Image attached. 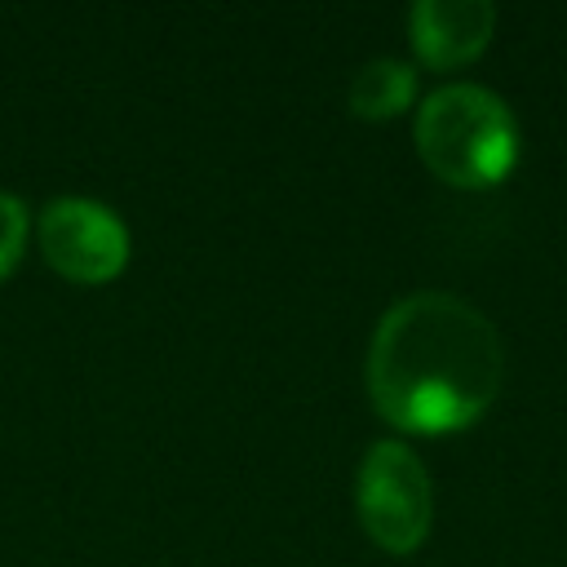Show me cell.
Wrapping results in <instances>:
<instances>
[{
  "mask_svg": "<svg viewBox=\"0 0 567 567\" xmlns=\"http://www.w3.org/2000/svg\"><path fill=\"white\" fill-rule=\"evenodd\" d=\"M505 350L483 310L456 292L399 297L368 346L372 403L403 430L443 434L487 412L501 390Z\"/></svg>",
  "mask_w": 567,
  "mask_h": 567,
  "instance_id": "cell-1",
  "label": "cell"
},
{
  "mask_svg": "<svg viewBox=\"0 0 567 567\" xmlns=\"http://www.w3.org/2000/svg\"><path fill=\"white\" fill-rule=\"evenodd\" d=\"M416 151L452 186H492L518 159V124L483 84H443L416 111Z\"/></svg>",
  "mask_w": 567,
  "mask_h": 567,
  "instance_id": "cell-2",
  "label": "cell"
},
{
  "mask_svg": "<svg viewBox=\"0 0 567 567\" xmlns=\"http://www.w3.org/2000/svg\"><path fill=\"white\" fill-rule=\"evenodd\" d=\"M354 501H359L363 527L385 549H412L430 532V509H434L430 474L416 461V452L394 439H381L368 447L359 465Z\"/></svg>",
  "mask_w": 567,
  "mask_h": 567,
  "instance_id": "cell-3",
  "label": "cell"
},
{
  "mask_svg": "<svg viewBox=\"0 0 567 567\" xmlns=\"http://www.w3.org/2000/svg\"><path fill=\"white\" fill-rule=\"evenodd\" d=\"M40 248L62 275L93 284L120 270L128 252V230L115 208L84 195H58L40 213Z\"/></svg>",
  "mask_w": 567,
  "mask_h": 567,
  "instance_id": "cell-4",
  "label": "cell"
},
{
  "mask_svg": "<svg viewBox=\"0 0 567 567\" xmlns=\"http://www.w3.org/2000/svg\"><path fill=\"white\" fill-rule=\"evenodd\" d=\"M496 9L487 0H416L412 44L430 66H461L487 49Z\"/></svg>",
  "mask_w": 567,
  "mask_h": 567,
  "instance_id": "cell-5",
  "label": "cell"
},
{
  "mask_svg": "<svg viewBox=\"0 0 567 567\" xmlns=\"http://www.w3.org/2000/svg\"><path fill=\"white\" fill-rule=\"evenodd\" d=\"M412 93H416V75L399 58H372L350 80V106L359 115H372V120L403 111L412 102Z\"/></svg>",
  "mask_w": 567,
  "mask_h": 567,
  "instance_id": "cell-6",
  "label": "cell"
},
{
  "mask_svg": "<svg viewBox=\"0 0 567 567\" xmlns=\"http://www.w3.org/2000/svg\"><path fill=\"white\" fill-rule=\"evenodd\" d=\"M22 239H27V208H22L18 195L0 190V275L13 266Z\"/></svg>",
  "mask_w": 567,
  "mask_h": 567,
  "instance_id": "cell-7",
  "label": "cell"
}]
</instances>
